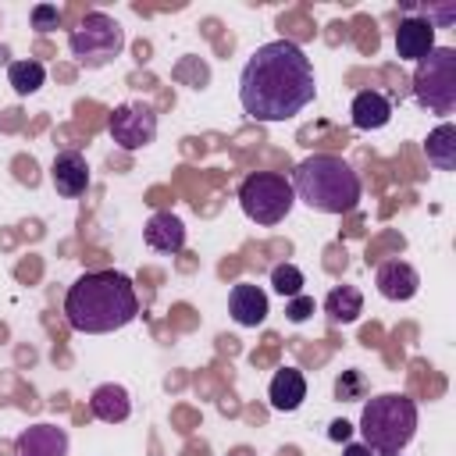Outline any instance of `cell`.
I'll return each instance as SVG.
<instances>
[{
  "instance_id": "cb8c5ba5",
  "label": "cell",
  "mask_w": 456,
  "mask_h": 456,
  "mask_svg": "<svg viewBox=\"0 0 456 456\" xmlns=\"http://www.w3.org/2000/svg\"><path fill=\"white\" fill-rule=\"evenodd\" d=\"M285 314H289L292 324H303V321L314 314V299H310V296H292L289 306H285Z\"/></svg>"
},
{
  "instance_id": "9c48e42d",
  "label": "cell",
  "mask_w": 456,
  "mask_h": 456,
  "mask_svg": "<svg viewBox=\"0 0 456 456\" xmlns=\"http://www.w3.org/2000/svg\"><path fill=\"white\" fill-rule=\"evenodd\" d=\"M50 182H53L57 196H64V200L82 196L89 189V164H86V157L78 150H61L53 157V164H50Z\"/></svg>"
},
{
  "instance_id": "3957f363",
  "label": "cell",
  "mask_w": 456,
  "mask_h": 456,
  "mask_svg": "<svg viewBox=\"0 0 456 456\" xmlns=\"http://www.w3.org/2000/svg\"><path fill=\"white\" fill-rule=\"evenodd\" d=\"M292 192L317 214H349L360 203V175L335 153H314L292 167Z\"/></svg>"
},
{
  "instance_id": "7402d4cb",
  "label": "cell",
  "mask_w": 456,
  "mask_h": 456,
  "mask_svg": "<svg viewBox=\"0 0 456 456\" xmlns=\"http://www.w3.org/2000/svg\"><path fill=\"white\" fill-rule=\"evenodd\" d=\"M367 385H363V374L360 370H342V378L335 381V395L338 399H363Z\"/></svg>"
},
{
  "instance_id": "7c38bea8",
  "label": "cell",
  "mask_w": 456,
  "mask_h": 456,
  "mask_svg": "<svg viewBox=\"0 0 456 456\" xmlns=\"http://www.w3.org/2000/svg\"><path fill=\"white\" fill-rule=\"evenodd\" d=\"M435 50V25L420 14H406L395 28V53L403 61H424Z\"/></svg>"
},
{
  "instance_id": "484cf974",
  "label": "cell",
  "mask_w": 456,
  "mask_h": 456,
  "mask_svg": "<svg viewBox=\"0 0 456 456\" xmlns=\"http://www.w3.org/2000/svg\"><path fill=\"white\" fill-rule=\"evenodd\" d=\"M353 435V424L349 420H331V428H328V438L331 442H346Z\"/></svg>"
},
{
  "instance_id": "ba28073f",
  "label": "cell",
  "mask_w": 456,
  "mask_h": 456,
  "mask_svg": "<svg viewBox=\"0 0 456 456\" xmlns=\"http://www.w3.org/2000/svg\"><path fill=\"white\" fill-rule=\"evenodd\" d=\"M110 139L121 146V150H142L157 139V110L142 100H128V103H118L110 110Z\"/></svg>"
},
{
  "instance_id": "4316f807",
  "label": "cell",
  "mask_w": 456,
  "mask_h": 456,
  "mask_svg": "<svg viewBox=\"0 0 456 456\" xmlns=\"http://www.w3.org/2000/svg\"><path fill=\"white\" fill-rule=\"evenodd\" d=\"M342 456H370V449H367L363 442H349V445L342 449Z\"/></svg>"
},
{
  "instance_id": "2e32d148",
  "label": "cell",
  "mask_w": 456,
  "mask_h": 456,
  "mask_svg": "<svg viewBox=\"0 0 456 456\" xmlns=\"http://www.w3.org/2000/svg\"><path fill=\"white\" fill-rule=\"evenodd\" d=\"M142 239L157 253H178L185 246V224L175 214H153L142 228Z\"/></svg>"
},
{
  "instance_id": "83f0119b",
  "label": "cell",
  "mask_w": 456,
  "mask_h": 456,
  "mask_svg": "<svg viewBox=\"0 0 456 456\" xmlns=\"http://www.w3.org/2000/svg\"><path fill=\"white\" fill-rule=\"evenodd\" d=\"M381 456H399V452H381Z\"/></svg>"
},
{
  "instance_id": "d4e9b609",
  "label": "cell",
  "mask_w": 456,
  "mask_h": 456,
  "mask_svg": "<svg viewBox=\"0 0 456 456\" xmlns=\"http://www.w3.org/2000/svg\"><path fill=\"white\" fill-rule=\"evenodd\" d=\"M57 21H61V11L57 7H50V4H39V7H32V25L36 28H57Z\"/></svg>"
},
{
  "instance_id": "ac0fdd59",
  "label": "cell",
  "mask_w": 456,
  "mask_h": 456,
  "mask_svg": "<svg viewBox=\"0 0 456 456\" xmlns=\"http://www.w3.org/2000/svg\"><path fill=\"white\" fill-rule=\"evenodd\" d=\"M424 153H428V164H435L438 171H456V125L452 121L435 125L428 132Z\"/></svg>"
},
{
  "instance_id": "5b68a950",
  "label": "cell",
  "mask_w": 456,
  "mask_h": 456,
  "mask_svg": "<svg viewBox=\"0 0 456 456\" xmlns=\"http://www.w3.org/2000/svg\"><path fill=\"white\" fill-rule=\"evenodd\" d=\"M292 203H296V192H292V182L285 175L253 171L239 185V207L256 224H278V221H285L292 214Z\"/></svg>"
},
{
  "instance_id": "52a82bcc",
  "label": "cell",
  "mask_w": 456,
  "mask_h": 456,
  "mask_svg": "<svg viewBox=\"0 0 456 456\" xmlns=\"http://www.w3.org/2000/svg\"><path fill=\"white\" fill-rule=\"evenodd\" d=\"M68 50H71V57H75L82 68H103V64H110L114 57H121V50H125V28H121L110 14L89 11V14L78 21V28H71Z\"/></svg>"
},
{
  "instance_id": "603a6c76",
  "label": "cell",
  "mask_w": 456,
  "mask_h": 456,
  "mask_svg": "<svg viewBox=\"0 0 456 456\" xmlns=\"http://www.w3.org/2000/svg\"><path fill=\"white\" fill-rule=\"evenodd\" d=\"M420 18L431 21L435 28H438V25H452V21H456V0H449V4H428V7L420 11Z\"/></svg>"
},
{
  "instance_id": "9a60e30c",
  "label": "cell",
  "mask_w": 456,
  "mask_h": 456,
  "mask_svg": "<svg viewBox=\"0 0 456 456\" xmlns=\"http://www.w3.org/2000/svg\"><path fill=\"white\" fill-rule=\"evenodd\" d=\"M267 399H271V406L281 410V413L299 410L303 399H306V378H303V370H296V367H281V370L271 378Z\"/></svg>"
},
{
  "instance_id": "5bb4252c",
  "label": "cell",
  "mask_w": 456,
  "mask_h": 456,
  "mask_svg": "<svg viewBox=\"0 0 456 456\" xmlns=\"http://www.w3.org/2000/svg\"><path fill=\"white\" fill-rule=\"evenodd\" d=\"M349 118H353V128L360 132H378L392 121V100L378 89H360L353 96V107H349Z\"/></svg>"
},
{
  "instance_id": "d6986e66",
  "label": "cell",
  "mask_w": 456,
  "mask_h": 456,
  "mask_svg": "<svg viewBox=\"0 0 456 456\" xmlns=\"http://www.w3.org/2000/svg\"><path fill=\"white\" fill-rule=\"evenodd\" d=\"M324 314L335 321V324H353L360 314H363V292L356 285H335L328 296H324Z\"/></svg>"
},
{
  "instance_id": "4fadbf2b",
  "label": "cell",
  "mask_w": 456,
  "mask_h": 456,
  "mask_svg": "<svg viewBox=\"0 0 456 456\" xmlns=\"http://www.w3.org/2000/svg\"><path fill=\"white\" fill-rule=\"evenodd\" d=\"M18 456H68V431L57 424H32L14 442Z\"/></svg>"
},
{
  "instance_id": "277c9868",
  "label": "cell",
  "mask_w": 456,
  "mask_h": 456,
  "mask_svg": "<svg viewBox=\"0 0 456 456\" xmlns=\"http://www.w3.org/2000/svg\"><path fill=\"white\" fill-rule=\"evenodd\" d=\"M360 435L370 452H403L417 435V403L403 392H385L363 403Z\"/></svg>"
},
{
  "instance_id": "ffe728a7",
  "label": "cell",
  "mask_w": 456,
  "mask_h": 456,
  "mask_svg": "<svg viewBox=\"0 0 456 456\" xmlns=\"http://www.w3.org/2000/svg\"><path fill=\"white\" fill-rule=\"evenodd\" d=\"M7 82H11V89L18 93V96H32L36 89H43V82H46V68L39 64V61H11V68H7Z\"/></svg>"
},
{
  "instance_id": "44dd1931",
  "label": "cell",
  "mask_w": 456,
  "mask_h": 456,
  "mask_svg": "<svg viewBox=\"0 0 456 456\" xmlns=\"http://www.w3.org/2000/svg\"><path fill=\"white\" fill-rule=\"evenodd\" d=\"M271 285H274V292L285 296V299L303 296V271H299L296 264H278V267L271 271Z\"/></svg>"
},
{
  "instance_id": "6da1fadb",
  "label": "cell",
  "mask_w": 456,
  "mask_h": 456,
  "mask_svg": "<svg viewBox=\"0 0 456 456\" xmlns=\"http://www.w3.org/2000/svg\"><path fill=\"white\" fill-rule=\"evenodd\" d=\"M317 96L314 64L292 39L260 43L239 75V103L253 121L274 125L296 118Z\"/></svg>"
},
{
  "instance_id": "8992f818",
  "label": "cell",
  "mask_w": 456,
  "mask_h": 456,
  "mask_svg": "<svg viewBox=\"0 0 456 456\" xmlns=\"http://www.w3.org/2000/svg\"><path fill=\"white\" fill-rule=\"evenodd\" d=\"M413 96L431 114L456 110V50L452 46H435L424 61H417Z\"/></svg>"
},
{
  "instance_id": "7a4b0ae2",
  "label": "cell",
  "mask_w": 456,
  "mask_h": 456,
  "mask_svg": "<svg viewBox=\"0 0 456 456\" xmlns=\"http://www.w3.org/2000/svg\"><path fill=\"white\" fill-rule=\"evenodd\" d=\"M139 314V296L121 271H89L64 296V317L82 335H107L132 324Z\"/></svg>"
},
{
  "instance_id": "30bf717a",
  "label": "cell",
  "mask_w": 456,
  "mask_h": 456,
  "mask_svg": "<svg viewBox=\"0 0 456 456\" xmlns=\"http://www.w3.org/2000/svg\"><path fill=\"white\" fill-rule=\"evenodd\" d=\"M374 285H378V292H381L385 299H392V303H406V299L417 296V289H420V274H417V267L406 264V260H385V264L374 271Z\"/></svg>"
},
{
  "instance_id": "8fae6325",
  "label": "cell",
  "mask_w": 456,
  "mask_h": 456,
  "mask_svg": "<svg viewBox=\"0 0 456 456\" xmlns=\"http://www.w3.org/2000/svg\"><path fill=\"white\" fill-rule=\"evenodd\" d=\"M228 310H232V321H235V324L256 328V324H264L267 314H271L267 292H264L260 285H253V281H239V285H232V292H228Z\"/></svg>"
},
{
  "instance_id": "e0dca14e",
  "label": "cell",
  "mask_w": 456,
  "mask_h": 456,
  "mask_svg": "<svg viewBox=\"0 0 456 456\" xmlns=\"http://www.w3.org/2000/svg\"><path fill=\"white\" fill-rule=\"evenodd\" d=\"M89 410H93V417L103 420V424H121V420H128V413H132V399H128V392H125L121 385L107 381V385H100V388L89 395Z\"/></svg>"
}]
</instances>
